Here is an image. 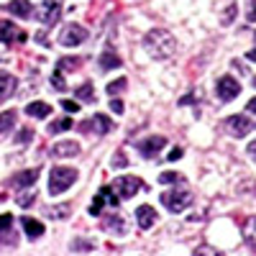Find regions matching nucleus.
<instances>
[{
	"label": "nucleus",
	"mask_w": 256,
	"mask_h": 256,
	"mask_svg": "<svg viewBox=\"0 0 256 256\" xmlns=\"http://www.w3.org/2000/svg\"><path fill=\"white\" fill-rule=\"evenodd\" d=\"M144 49H146L148 56H154V59H169L174 54V49H177V41H174V36L169 31L154 28V31H148L144 36Z\"/></svg>",
	"instance_id": "obj_1"
},
{
	"label": "nucleus",
	"mask_w": 256,
	"mask_h": 256,
	"mask_svg": "<svg viewBox=\"0 0 256 256\" xmlns=\"http://www.w3.org/2000/svg\"><path fill=\"white\" fill-rule=\"evenodd\" d=\"M77 169L72 166H54L52 169V174H49V192L52 195H62L67 187H72L77 182Z\"/></svg>",
	"instance_id": "obj_2"
},
{
	"label": "nucleus",
	"mask_w": 256,
	"mask_h": 256,
	"mask_svg": "<svg viewBox=\"0 0 256 256\" xmlns=\"http://www.w3.org/2000/svg\"><path fill=\"white\" fill-rule=\"evenodd\" d=\"M159 200H162V205H164L169 212H182V210H187V208L192 205V195H190L187 190H182V192H174V190L162 192Z\"/></svg>",
	"instance_id": "obj_3"
},
{
	"label": "nucleus",
	"mask_w": 256,
	"mask_h": 256,
	"mask_svg": "<svg viewBox=\"0 0 256 256\" xmlns=\"http://www.w3.org/2000/svg\"><path fill=\"white\" fill-rule=\"evenodd\" d=\"M226 131L233 138H246L254 131V123L248 116H230V118H226Z\"/></svg>",
	"instance_id": "obj_4"
},
{
	"label": "nucleus",
	"mask_w": 256,
	"mask_h": 256,
	"mask_svg": "<svg viewBox=\"0 0 256 256\" xmlns=\"http://www.w3.org/2000/svg\"><path fill=\"white\" fill-rule=\"evenodd\" d=\"M88 41V31H84L80 24H67L64 31L59 34V44L62 46H80Z\"/></svg>",
	"instance_id": "obj_5"
},
{
	"label": "nucleus",
	"mask_w": 256,
	"mask_h": 256,
	"mask_svg": "<svg viewBox=\"0 0 256 256\" xmlns=\"http://www.w3.org/2000/svg\"><path fill=\"white\" fill-rule=\"evenodd\" d=\"M44 26H54L59 16H62V6H59V0H44V3L38 6V10L34 13Z\"/></svg>",
	"instance_id": "obj_6"
},
{
	"label": "nucleus",
	"mask_w": 256,
	"mask_h": 256,
	"mask_svg": "<svg viewBox=\"0 0 256 256\" xmlns=\"http://www.w3.org/2000/svg\"><path fill=\"white\" fill-rule=\"evenodd\" d=\"M216 92H218V98H220L223 102H230V100H236V98L241 95V84L236 82V77L226 74V77H220V80H218Z\"/></svg>",
	"instance_id": "obj_7"
},
{
	"label": "nucleus",
	"mask_w": 256,
	"mask_h": 256,
	"mask_svg": "<svg viewBox=\"0 0 256 256\" xmlns=\"http://www.w3.org/2000/svg\"><path fill=\"white\" fill-rule=\"evenodd\" d=\"M141 187H144V182H141L138 177H134V174H123V177H118V180L113 182V190L118 192L123 200H126V198H134Z\"/></svg>",
	"instance_id": "obj_8"
},
{
	"label": "nucleus",
	"mask_w": 256,
	"mask_h": 256,
	"mask_svg": "<svg viewBox=\"0 0 256 256\" xmlns=\"http://www.w3.org/2000/svg\"><path fill=\"white\" fill-rule=\"evenodd\" d=\"M82 131H88V128H92V131L98 134V136H105V134H110L113 131V120L105 116V113H98V116H92V120H84L82 126Z\"/></svg>",
	"instance_id": "obj_9"
},
{
	"label": "nucleus",
	"mask_w": 256,
	"mask_h": 256,
	"mask_svg": "<svg viewBox=\"0 0 256 256\" xmlns=\"http://www.w3.org/2000/svg\"><path fill=\"white\" fill-rule=\"evenodd\" d=\"M164 146H166V138H164V136H148V138L138 141V152H141L146 159H152L154 154L162 152Z\"/></svg>",
	"instance_id": "obj_10"
},
{
	"label": "nucleus",
	"mask_w": 256,
	"mask_h": 256,
	"mask_svg": "<svg viewBox=\"0 0 256 256\" xmlns=\"http://www.w3.org/2000/svg\"><path fill=\"white\" fill-rule=\"evenodd\" d=\"M36 180H38V166L24 169V172H18L16 177H10V187L13 190H26V187L36 184Z\"/></svg>",
	"instance_id": "obj_11"
},
{
	"label": "nucleus",
	"mask_w": 256,
	"mask_h": 256,
	"mask_svg": "<svg viewBox=\"0 0 256 256\" xmlns=\"http://www.w3.org/2000/svg\"><path fill=\"white\" fill-rule=\"evenodd\" d=\"M80 154V144L77 141H59L52 146V156H59V159H70V156H77Z\"/></svg>",
	"instance_id": "obj_12"
},
{
	"label": "nucleus",
	"mask_w": 256,
	"mask_h": 256,
	"mask_svg": "<svg viewBox=\"0 0 256 256\" xmlns=\"http://www.w3.org/2000/svg\"><path fill=\"white\" fill-rule=\"evenodd\" d=\"M98 64H100V70H102V72H110V70H118V67H120L123 59L118 56L116 49H105V52H100Z\"/></svg>",
	"instance_id": "obj_13"
},
{
	"label": "nucleus",
	"mask_w": 256,
	"mask_h": 256,
	"mask_svg": "<svg viewBox=\"0 0 256 256\" xmlns=\"http://www.w3.org/2000/svg\"><path fill=\"white\" fill-rule=\"evenodd\" d=\"M136 223H138V228L148 230V228L156 223V210H154L152 205H141V208L136 210Z\"/></svg>",
	"instance_id": "obj_14"
},
{
	"label": "nucleus",
	"mask_w": 256,
	"mask_h": 256,
	"mask_svg": "<svg viewBox=\"0 0 256 256\" xmlns=\"http://www.w3.org/2000/svg\"><path fill=\"white\" fill-rule=\"evenodd\" d=\"M16 88H18V80L13 74H8V72H0V105L16 92Z\"/></svg>",
	"instance_id": "obj_15"
},
{
	"label": "nucleus",
	"mask_w": 256,
	"mask_h": 256,
	"mask_svg": "<svg viewBox=\"0 0 256 256\" xmlns=\"http://www.w3.org/2000/svg\"><path fill=\"white\" fill-rule=\"evenodd\" d=\"M102 230L116 233V236L126 233V220H123V216H118V212H110V216H105V218H102Z\"/></svg>",
	"instance_id": "obj_16"
},
{
	"label": "nucleus",
	"mask_w": 256,
	"mask_h": 256,
	"mask_svg": "<svg viewBox=\"0 0 256 256\" xmlns=\"http://www.w3.org/2000/svg\"><path fill=\"white\" fill-rule=\"evenodd\" d=\"M6 10H8L10 16H16V18H31V13H34V6L28 3V0H10Z\"/></svg>",
	"instance_id": "obj_17"
},
{
	"label": "nucleus",
	"mask_w": 256,
	"mask_h": 256,
	"mask_svg": "<svg viewBox=\"0 0 256 256\" xmlns=\"http://www.w3.org/2000/svg\"><path fill=\"white\" fill-rule=\"evenodd\" d=\"M52 113V105L49 102H41V100H34L26 105V116L28 118H36V120H44L46 116Z\"/></svg>",
	"instance_id": "obj_18"
},
{
	"label": "nucleus",
	"mask_w": 256,
	"mask_h": 256,
	"mask_svg": "<svg viewBox=\"0 0 256 256\" xmlns=\"http://www.w3.org/2000/svg\"><path fill=\"white\" fill-rule=\"evenodd\" d=\"M20 226H24V230H26L28 238H41V236H44V223L36 220V218L24 216V218H20Z\"/></svg>",
	"instance_id": "obj_19"
},
{
	"label": "nucleus",
	"mask_w": 256,
	"mask_h": 256,
	"mask_svg": "<svg viewBox=\"0 0 256 256\" xmlns=\"http://www.w3.org/2000/svg\"><path fill=\"white\" fill-rule=\"evenodd\" d=\"M108 198H110V187H108V184H102L100 192L95 195V200L90 202V216H100V210H102L105 202H108Z\"/></svg>",
	"instance_id": "obj_20"
},
{
	"label": "nucleus",
	"mask_w": 256,
	"mask_h": 256,
	"mask_svg": "<svg viewBox=\"0 0 256 256\" xmlns=\"http://www.w3.org/2000/svg\"><path fill=\"white\" fill-rule=\"evenodd\" d=\"M244 241H246L251 248H256V216H251V218L244 223Z\"/></svg>",
	"instance_id": "obj_21"
},
{
	"label": "nucleus",
	"mask_w": 256,
	"mask_h": 256,
	"mask_svg": "<svg viewBox=\"0 0 256 256\" xmlns=\"http://www.w3.org/2000/svg\"><path fill=\"white\" fill-rule=\"evenodd\" d=\"M13 128H16V110L0 113V136H3V134H10Z\"/></svg>",
	"instance_id": "obj_22"
},
{
	"label": "nucleus",
	"mask_w": 256,
	"mask_h": 256,
	"mask_svg": "<svg viewBox=\"0 0 256 256\" xmlns=\"http://www.w3.org/2000/svg\"><path fill=\"white\" fill-rule=\"evenodd\" d=\"M16 34H18V28L10 24V20H0V41H3V44H10V41L16 38Z\"/></svg>",
	"instance_id": "obj_23"
},
{
	"label": "nucleus",
	"mask_w": 256,
	"mask_h": 256,
	"mask_svg": "<svg viewBox=\"0 0 256 256\" xmlns=\"http://www.w3.org/2000/svg\"><path fill=\"white\" fill-rule=\"evenodd\" d=\"M70 212H72V205H70V202H64V205H54V208H49V210H46V216L54 218V220H62V218H67Z\"/></svg>",
	"instance_id": "obj_24"
},
{
	"label": "nucleus",
	"mask_w": 256,
	"mask_h": 256,
	"mask_svg": "<svg viewBox=\"0 0 256 256\" xmlns=\"http://www.w3.org/2000/svg\"><path fill=\"white\" fill-rule=\"evenodd\" d=\"M95 90H92V82H84V84H80V88H77V100H84V102H92L95 100V95H92Z\"/></svg>",
	"instance_id": "obj_25"
},
{
	"label": "nucleus",
	"mask_w": 256,
	"mask_h": 256,
	"mask_svg": "<svg viewBox=\"0 0 256 256\" xmlns=\"http://www.w3.org/2000/svg\"><path fill=\"white\" fill-rule=\"evenodd\" d=\"M126 88H128V80H126V77H118V80H113V82L108 84V95H110V98H118Z\"/></svg>",
	"instance_id": "obj_26"
},
{
	"label": "nucleus",
	"mask_w": 256,
	"mask_h": 256,
	"mask_svg": "<svg viewBox=\"0 0 256 256\" xmlns=\"http://www.w3.org/2000/svg\"><path fill=\"white\" fill-rule=\"evenodd\" d=\"M72 128V118H59L54 123H49V134H59V131H70Z\"/></svg>",
	"instance_id": "obj_27"
},
{
	"label": "nucleus",
	"mask_w": 256,
	"mask_h": 256,
	"mask_svg": "<svg viewBox=\"0 0 256 256\" xmlns=\"http://www.w3.org/2000/svg\"><path fill=\"white\" fill-rule=\"evenodd\" d=\"M16 202H18L20 208H31V205L36 202V195H34L31 190H20V195L16 198Z\"/></svg>",
	"instance_id": "obj_28"
},
{
	"label": "nucleus",
	"mask_w": 256,
	"mask_h": 256,
	"mask_svg": "<svg viewBox=\"0 0 256 256\" xmlns=\"http://www.w3.org/2000/svg\"><path fill=\"white\" fill-rule=\"evenodd\" d=\"M236 13H238V6H236V3H230V6L226 8V13L220 16V24H223V26H230V24H233V18H236Z\"/></svg>",
	"instance_id": "obj_29"
},
{
	"label": "nucleus",
	"mask_w": 256,
	"mask_h": 256,
	"mask_svg": "<svg viewBox=\"0 0 256 256\" xmlns=\"http://www.w3.org/2000/svg\"><path fill=\"white\" fill-rule=\"evenodd\" d=\"M95 248V241L90 238H74L72 241V251H92Z\"/></svg>",
	"instance_id": "obj_30"
},
{
	"label": "nucleus",
	"mask_w": 256,
	"mask_h": 256,
	"mask_svg": "<svg viewBox=\"0 0 256 256\" xmlns=\"http://www.w3.org/2000/svg\"><path fill=\"white\" fill-rule=\"evenodd\" d=\"M80 67V59H72V56H64V59H59L56 62V70H77Z\"/></svg>",
	"instance_id": "obj_31"
},
{
	"label": "nucleus",
	"mask_w": 256,
	"mask_h": 256,
	"mask_svg": "<svg viewBox=\"0 0 256 256\" xmlns=\"http://www.w3.org/2000/svg\"><path fill=\"white\" fill-rule=\"evenodd\" d=\"M62 74H64L62 70H54V72H52V84H54V88H56L59 92L67 90V82H64V77H62Z\"/></svg>",
	"instance_id": "obj_32"
},
{
	"label": "nucleus",
	"mask_w": 256,
	"mask_h": 256,
	"mask_svg": "<svg viewBox=\"0 0 256 256\" xmlns=\"http://www.w3.org/2000/svg\"><path fill=\"white\" fill-rule=\"evenodd\" d=\"M180 180H182V177H180L177 172H162V174H159V182H162V184H172V182H180Z\"/></svg>",
	"instance_id": "obj_33"
},
{
	"label": "nucleus",
	"mask_w": 256,
	"mask_h": 256,
	"mask_svg": "<svg viewBox=\"0 0 256 256\" xmlns=\"http://www.w3.org/2000/svg\"><path fill=\"white\" fill-rule=\"evenodd\" d=\"M110 166H113V169H123V166H128V156H126L123 152H118V154L113 156V162H110Z\"/></svg>",
	"instance_id": "obj_34"
},
{
	"label": "nucleus",
	"mask_w": 256,
	"mask_h": 256,
	"mask_svg": "<svg viewBox=\"0 0 256 256\" xmlns=\"http://www.w3.org/2000/svg\"><path fill=\"white\" fill-rule=\"evenodd\" d=\"M31 138H34V131H31V128H20L18 136H16V141H18V144H28Z\"/></svg>",
	"instance_id": "obj_35"
},
{
	"label": "nucleus",
	"mask_w": 256,
	"mask_h": 256,
	"mask_svg": "<svg viewBox=\"0 0 256 256\" xmlns=\"http://www.w3.org/2000/svg\"><path fill=\"white\" fill-rule=\"evenodd\" d=\"M62 108L67 113H80V102L77 100H62Z\"/></svg>",
	"instance_id": "obj_36"
},
{
	"label": "nucleus",
	"mask_w": 256,
	"mask_h": 256,
	"mask_svg": "<svg viewBox=\"0 0 256 256\" xmlns=\"http://www.w3.org/2000/svg\"><path fill=\"white\" fill-rule=\"evenodd\" d=\"M6 228H13V216H10V212L0 216V230H6Z\"/></svg>",
	"instance_id": "obj_37"
},
{
	"label": "nucleus",
	"mask_w": 256,
	"mask_h": 256,
	"mask_svg": "<svg viewBox=\"0 0 256 256\" xmlns=\"http://www.w3.org/2000/svg\"><path fill=\"white\" fill-rule=\"evenodd\" d=\"M110 113H118V116L123 113V102L118 98H110Z\"/></svg>",
	"instance_id": "obj_38"
},
{
	"label": "nucleus",
	"mask_w": 256,
	"mask_h": 256,
	"mask_svg": "<svg viewBox=\"0 0 256 256\" xmlns=\"http://www.w3.org/2000/svg\"><path fill=\"white\" fill-rule=\"evenodd\" d=\"M246 3H248V13H246V18L254 24V20H256V0H246Z\"/></svg>",
	"instance_id": "obj_39"
},
{
	"label": "nucleus",
	"mask_w": 256,
	"mask_h": 256,
	"mask_svg": "<svg viewBox=\"0 0 256 256\" xmlns=\"http://www.w3.org/2000/svg\"><path fill=\"white\" fill-rule=\"evenodd\" d=\"M166 159H169V162H177V159H182V148H180V146H174L172 152L166 154Z\"/></svg>",
	"instance_id": "obj_40"
},
{
	"label": "nucleus",
	"mask_w": 256,
	"mask_h": 256,
	"mask_svg": "<svg viewBox=\"0 0 256 256\" xmlns=\"http://www.w3.org/2000/svg\"><path fill=\"white\" fill-rule=\"evenodd\" d=\"M190 102H198V98H195V95H184V98H180V105H190Z\"/></svg>",
	"instance_id": "obj_41"
},
{
	"label": "nucleus",
	"mask_w": 256,
	"mask_h": 256,
	"mask_svg": "<svg viewBox=\"0 0 256 256\" xmlns=\"http://www.w3.org/2000/svg\"><path fill=\"white\" fill-rule=\"evenodd\" d=\"M246 110H248V113H256V98H251V100H248V105H246Z\"/></svg>",
	"instance_id": "obj_42"
},
{
	"label": "nucleus",
	"mask_w": 256,
	"mask_h": 256,
	"mask_svg": "<svg viewBox=\"0 0 256 256\" xmlns=\"http://www.w3.org/2000/svg\"><path fill=\"white\" fill-rule=\"evenodd\" d=\"M198 254H218V251H216V248H208V246H200Z\"/></svg>",
	"instance_id": "obj_43"
},
{
	"label": "nucleus",
	"mask_w": 256,
	"mask_h": 256,
	"mask_svg": "<svg viewBox=\"0 0 256 256\" xmlns=\"http://www.w3.org/2000/svg\"><path fill=\"white\" fill-rule=\"evenodd\" d=\"M246 59H248V62H256V46H254V49L246 54Z\"/></svg>",
	"instance_id": "obj_44"
},
{
	"label": "nucleus",
	"mask_w": 256,
	"mask_h": 256,
	"mask_svg": "<svg viewBox=\"0 0 256 256\" xmlns=\"http://www.w3.org/2000/svg\"><path fill=\"white\" fill-rule=\"evenodd\" d=\"M248 154H251V156L256 159V144H251V146H248Z\"/></svg>",
	"instance_id": "obj_45"
}]
</instances>
